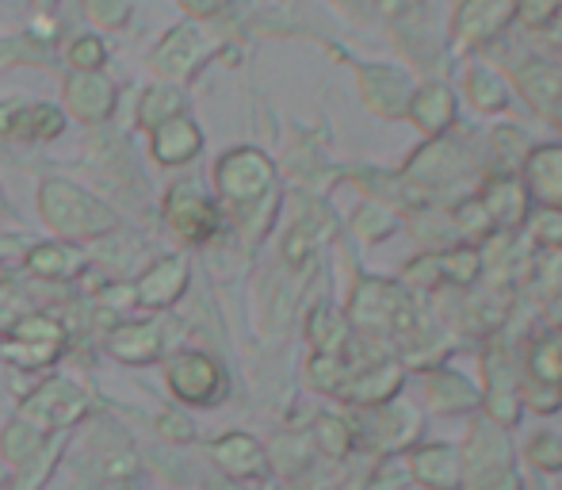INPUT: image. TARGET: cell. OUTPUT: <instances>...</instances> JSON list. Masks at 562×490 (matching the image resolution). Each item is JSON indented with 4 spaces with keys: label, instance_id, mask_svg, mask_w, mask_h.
Wrapping results in <instances>:
<instances>
[{
    "label": "cell",
    "instance_id": "6da1fadb",
    "mask_svg": "<svg viewBox=\"0 0 562 490\" xmlns=\"http://www.w3.org/2000/svg\"><path fill=\"white\" fill-rule=\"evenodd\" d=\"M38 208H43L46 223L66 238H92V234H104L115 226V215L104 203H97L81 188L61 185V180H46L38 192Z\"/></svg>",
    "mask_w": 562,
    "mask_h": 490
},
{
    "label": "cell",
    "instance_id": "7a4b0ae2",
    "mask_svg": "<svg viewBox=\"0 0 562 490\" xmlns=\"http://www.w3.org/2000/svg\"><path fill=\"white\" fill-rule=\"evenodd\" d=\"M66 349V326H61L54 314H23L20 322L12 326L8 342L0 345L12 365L20 368H43V365H54Z\"/></svg>",
    "mask_w": 562,
    "mask_h": 490
},
{
    "label": "cell",
    "instance_id": "3957f363",
    "mask_svg": "<svg viewBox=\"0 0 562 490\" xmlns=\"http://www.w3.org/2000/svg\"><path fill=\"white\" fill-rule=\"evenodd\" d=\"M85 414H89V399H85L81 387H74L69 379H46V383L20 407V422L38 433L69 430V425H77Z\"/></svg>",
    "mask_w": 562,
    "mask_h": 490
},
{
    "label": "cell",
    "instance_id": "277c9868",
    "mask_svg": "<svg viewBox=\"0 0 562 490\" xmlns=\"http://www.w3.org/2000/svg\"><path fill=\"white\" fill-rule=\"evenodd\" d=\"M165 379H169L172 394L192 407H215L226 394V371L207 353H180L165 371Z\"/></svg>",
    "mask_w": 562,
    "mask_h": 490
},
{
    "label": "cell",
    "instance_id": "5b68a950",
    "mask_svg": "<svg viewBox=\"0 0 562 490\" xmlns=\"http://www.w3.org/2000/svg\"><path fill=\"white\" fill-rule=\"evenodd\" d=\"M165 219L188 242H207L218 231V211L203 196L188 192V188H172L169 200H165Z\"/></svg>",
    "mask_w": 562,
    "mask_h": 490
},
{
    "label": "cell",
    "instance_id": "8992f818",
    "mask_svg": "<svg viewBox=\"0 0 562 490\" xmlns=\"http://www.w3.org/2000/svg\"><path fill=\"white\" fill-rule=\"evenodd\" d=\"M188 288V265L184 257H165L134 283V303L138 307H149V311H165L172 307Z\"/></svg>",
    "mask_w": 562,
    "mask_h": 490
},
{
    "label": "cell",
    "instance_id": "52a82bcc",
    "mask_svg": "<svg viewBox=\"0 0 562 490\" xmlns=\"http://www.w3.org/2000/svg\"><path fill=\"white\" fill-rule=\"evenodd\" d=\"M268 177H272V169H268V162L257 154H229L226 162L218 165V185H223V192L229 200H252V196H260Z\"/></svg>",
    "mask_w": 562,
    "mask_h": 490
},
{
    "label": "cell",
    "instance_id": "ba28073f",
    "mask_svg": "<svg viewBox=\"0 0 562 490\" xmlns=\"http://www.w3.org/2000/svg\"><path fill=\"white\" fill-rule=\"evenodd\" d=\"M108 349H112V357L123 360V365H149V360L161 357L165 337L154 322H126V326L112 330Z\"/></svg>",
    "mask_w": 562,
    "mask_h": 490
},
{
    "label": "cell",
    "instance_id": "9c48e42d",
    "mask_svg": "<svg viewBox=\"0 0 562 490\" xmlns=\"http://www.w3.org/2000/svg\"><path fill=\"white\" fill-rule=\"evenodd\" d=\"M215 464L229 479H260L268 471L265 448L245 433H226L215 441Z\"/></svg>",
    "mask_w": 562,
    "mask_h": 490
},
{
    "label": "cell",
    "instance_id": "30bf717a",
    "mask_svg": "<svg viewBox=\"0 0 562 490\" xmlns=\"http://www.w3.org/2000/svg\"><path fill=\"white\" fill-rule=\"evenodd\" d=\"M61 112H54V108H8V112H0V131L15 134V138H54V134H61Z\"/></svg>",
    "mask_w": 562,
    "mask_h": 490
},
{
    "label": "cell",
    "instance_id": "8fae6325",
    "mask_svg": "<svg viewBox=\"0 0 562 490\" xmlns=\"http://www.w3.org/2000/svg\"><path fill=\"white\" fill-rule=\"evenodd\" d=\"M89 265L81 249L74 245H35L27 253V268L43 280H74L81 268Z\"/></svg>",
    "mask_w": 562,
    "mask_h": 490
},
{
    "label": "cell",
    "instance_id": "7c38bea8",
    "mask_svg": "<svg viewBox=\"0 0 562 490\" xmlns=\"http://www.w3.org/2000/svg\"><path fill=\"white\" fill-rule=\"evenodd\" d=\"M66 92H69L74 112L85 115V120H104V115L112 112V85H108L104 77L77 74V77H69Z\"/></svg>",
    "mask_w": 562,
    "mask_h": 490
},
{
    "label": "cell",
    "instance_id": "4fadbf2b",
    "mask_svg": "<svg viewBox=\"0 0 562 490\" xmlns=\"http://www.w3.org/2000/svg\"><path fill=\"white\" fill-rule=\"evenodd\" d=\"M154 149H157V162L165 165H177V162H188V157L200 149V131H195L188 120H169L157 126V138H154Z\"/></svg>",
    "mask_w": 562,
    "mask_h": 490
},
{
    "label": "cell",
    "instance_id": "5bb4252c",
    "mask_svg": "<svg viewBox=\"0 0 562 490\" xmlns=\"http://www.w3.org/2000/svg\"><path fill=\"white\" fill-rule=\"evenodd\" d=\"M0 453H4V460L12 464V468H31L35 460H43V433L23 422L4 425V433H0Z\"/></svg>",
    "mask_w": 562,
    "mask_h": 490
},
{
    "label": "cell",
    "instance_id": "9a60e30c",
    "mask_svg": "<svg viewBox=\"0 0 562 490\" xmlns=\"http://www.w3.org/2000/svg\"><path fill=\"white\" fill-rule=\"evenodd\" d=\"M414 476L422 479L425 487L451 490V487H459V460L448 448H425L414 460Z\"/></svg>",
    "mask_w": 562,
    "mask_h": 490
},
{
    "label": "cell",
    "instance_id": "2e32d148",
    "mask_svg": "<svg viewBox=\"0 0 562 490\" xmlns=\"http://www.w3.org/2000/svg\"><path fill=\"white\" fill-rule=\"evenodd\" d=\"M394 387H398V371H371V376H360L352 387H348V399L352 402H383L386 394H394Z\"/></svg>",
    "mask_w": 562,
    "mask_h": 490
},
{
    "label": "cell",
    "instance_id": "e0dca14e",
    "mask_svg": "<svg viewBox=\"0 0 562 490\" xmlns=\"http://www.w3.org/2000/svg\"><path fill=\"white\" fill-rule=\"evenodd\" d=\"M180 92H172V89H157V92H146V100H142V123H149V126H157V123H169V120H177V112H180Z\"/></svg>",
    "mask_w": 562,
    "mask_h": 490
},
{
    "label": "cell",
    "instance_id": "ac0fdd59",
    "mask_svg": "<svg viewBox=\"0 0 562 490\" xmlns=\"http://www.w3.org/2000/svg\"><path fill=\"white\" fill-rule=\"evenodd\" d=\"M188 58H192V35H188V31H177V35L165 38L161 54H157V66H161L165 74H180Z\"/></svg>",
    "mask_w": 562,
    "mask_h": 490
},
{
    "label": "cell",
    "instance_id": "d6986e66",
    "mask_svg": "<svg viewBox=\"0 0 562 490\" xmlns=\"http://www.w3.org/2000/svg\"><path fill=\"white\" fill-rule=\"evenodd\" d=\"M318 441H322V448H326L329 456H345L352 433H348V425L337 422V417H322V422H318Z\"/></svg>",
    "mask_w": 562,
    "mask_h": 490
},
{
    "label": "cell",
    "instance_id": "ffe728a7",
    "mask_svg": "<svg viewBox=\"0 0 562 490\" xmlns=\"http://www.w3.org/2000/svg\"><path fill=\"white\" fill-rule=\"evenodd\" d=\"M69 62H74L77 69H100V62H104V43H100V38H81V43H74V51H69Z\"/></svg>",
    "mask_w": 562,
    "mask_h": 490
},
{
    "label": "cell",
    "instance_id": "44dd1931",
    "mask_svg": "<svg viewBox=\"0 0 562 490\" xmlns=\"http://www.w3.org/2000/svg\"><path fill=\"white\" fill-rule=\"evenodd\" d=\"M157 430H161V437H169V441H192L195 437V425L188 422L184 414H177V410H165V414L157 417Z\"/></svg>",
    "mask_w": 562,
    "mask_h": 490
},
{
    "label": "cell",
    "instance_id": "7402d4cb",
    "mask_svg": "<svg viewBox=\"0 0 562 490\" xmlns=\"http://www.w3.org/2000/svg\"><path fill=\"white\" fill-rule=\"evenodd\" d=\"M532 456L536 464H543V468H562V445L555 437H540L532 445Z\"/></svg>",
    "mask_w": 562,
    "mask_h": 490
},
{
    "label": "cell",
    "instance_id": "603a6c76",
    "mask_svg": "<svg viewBox=\"0 0 562 490\" xmlns=\"http://www.w3.org/2000/svg\"><path fill=\"white\" fill-rule=\"evenodd\" d=\"M123 12H126V0H97V4H92V15H100V20H108V23H119Z\"/></svg>",
    "mask_w": 562,
    "mask_h": 490
},
{
    "label": "cell",
    "instance_id": "cb8c5ba5",
    "mask_svg": "<svg viewBox=\"0 0 562 490\" xmlns=\"http://www.w3.org/2000/svg\"><path fill=\"white\" fill-rule=\"evenodd\" d=\"M100 299H104V303H112L115 311H123V307L134 303V288H126V283H115V288H108Z\"/></svg>",
    "mask_w": 562,
    "mask_h": 490
},
{
    "label": "cell",
    "instance_id": "d4e9b609",
    "mask_svg": "<svg viewBox=\"0 0 562 490\" xmlns=\"http://www.w3.org/2000/svg\"><path fill=\"white\" fill-rule=\"evenodd\" d=\"M192 12H200V15H207V12H218L223 8V0H184Z\"/></svg>",
    "mask_w": 562,
    "mask_h": 490
},
{
    "label": "cell",
    "instance_id": "484cf974",
    "mask_svg": "<svg viewBox=\"0 0 562 490\" xmlns=\"http://www.w3.org/2000/svg\"><path fill=\"white\" fill-rule=\"evenodd\" d=\"M486 490H520V479L513 476V471H502V476H497V483L486 487Z\"/></svg>",
    "mask_w": 562,
    "mask_h": 490
},
{
    "label": "cell",
    "instance_id": "4316f807",
    "mask_svg": "<svg viewBox=\"0 0 562 490\" xmlns=\"http://www.w3.org/2000/svg\"><path fill=\"white\" fill-rule=\"evenodd\" d=\"M211 490H234V487H226V483H218V487H211Z\"/></svg>",
    "mask_w": 562,
    "mask_h": 490
},
{
    "label": "cell",
    "instance_id": "83f0119b",
    "mask_svg": "<svg viewBox=\"0 0 562 490\" xmlns=\"http://www.w3.org/2000/svg\"><path fill=\"white\" fill-rule=\"evenodd\" d=\"M0 208H4V200H0Z\"/></svg>",
    "mask_w": 562,
    "mask_h": 490
}]
</instances>
